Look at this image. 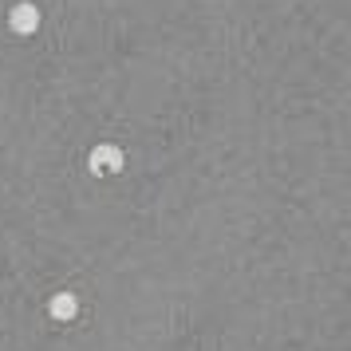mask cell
<instances>
[{
    "label": "cell",
    "mask_w": 351,
    "mask_h": 351,
    "mask_svg": "<svg viewBox=\"0 0 351 351\" xmlns=\"http://www.w3.org/2000/svg\"><path fill=\"white\" fill-rule=\"evenodd\" d=\"M91 170H123V150L119 146H111V143H103V146H95L91 150Z\"/></svg>",
    "instance_id": "cell-1"
},
{
    "label": "cell",
    "mask_w": 351,
    "mask_h": 351,
    "mask_svg": "<svg viewBox=\"0 0 351 351\" xmlns=\"http://www.w3.org/2000/svg\"><path fill=\"white\" fill-rule=\"evenodd\" d=\"M36 24H40V12H36L32 4H16V8H12V28H16L20 36H28Z\"/></svg>",
    "instance_id": "cell-2"
},
{
    "label": "cell",
    "mask_w": 351,
    "mask_h": 351,
    "mask_svg": "<svg viewBox=\"0 0 351 351\" xmlns=\"http://www.w3.org/2000/svg\"><path fill=\"white\" fill-rule=\"evenodd\" d=\"M75 308H80V300H75L71 292L51 296V316H56V319H75Z\"/></svg>",
    "instance_id": "cell-3"
}]
</instances>
